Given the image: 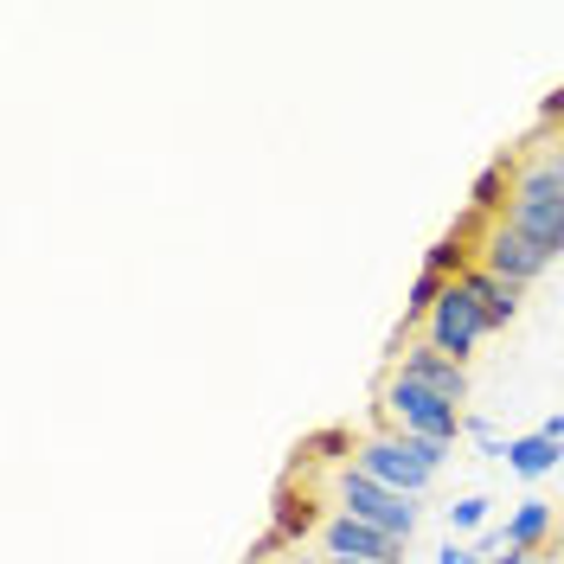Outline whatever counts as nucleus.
Instances as JSON below:
<instances>
[{"mask_svg": "<svg viewBox=\"0 0 564 564\" xmlns=\"http://www.w3.org/2000/svg\"><path fill=\"white\" fill-rule=\"evenodd\" d=\"M443 289H449V282L436 276V270H417V276H411V295H404V327H411V321H430V308L443 302Z\"/></svg>", "mask_w": 564, "mask_h": 564, "instance_id": "nucleus-13", "label": "nucleus"}, {"mask_svg": "<svg viewBox=\"0 0 564 564\" xmlns=\"http://www.w3.org/2000/svg\"><path fill=\"white\" fill-rule=\"evenodd\" d=\"M558 148H564V141H558Z\"/></svg>", "mask_w": 564, "mask_h": 564, "instance_id": "nucleus-22", "label": "nucleus"}, {"mask_svg": "<svg viewBox=\"0 0 564 564\" xmlns=\"http://www.w3.org/2000/svg\"><path fill=\"white\" fill-rule=\"evenodd\" d=\"M398 372H404V379H417V386H430V391H443L449 404H468V366L449 359V352H436L430 340H417V347L398 352Z\"/></svg>", "mask_w": 564, "mask_h": 564, "instance_id": "nucleus-7", "label": "nucleus"}, {"mask_svg": "<svg viewBox=\"0 0 564 564\" xmlns=\"http://www.w3.org/2000/svg\"><path fill=\"white\" fill-rule=\"evenodd\" d=\"M500 532H507V545H513V552H532V545L552 532V507H545V500H520V507H513V520H507Z\"/></svg>", "mask_w": 564, "mask_h": 564, "instance_id": "nucleus-12", "label": "nucleus"}, {"mask_svg": "<svg viewBox=\"0 0 564 564\" xmlns=\"http://www.w3.org/2000/svg\"><path fill=\"white\" fill-rule=\"evenodd\" d=\"M513 186H520V161H513V154H500V161H488V167L475 174L468 212H500V206H513Z\"/></svg>", "mask_w": 564, "mask_h": 564, "instance_id": "nucleus-10", "label": "nucleus"}, {"mask_svg": "<svg viewBox=\"0 0 564 564\" xmlns=\"http://www.w3.org/2000/svg\"><path fill=\"white\" fill-rule=\"evenodd\" d=\"M340 513L391 532V539H411V532H417V507H411V494H398V488H386V481H372V475H359L352 462L340 468Z\"/></svg>", "mask_w": 564, "mask_h": 564, "instance_id": "nucleus-3", "label": "nucleus"}, {"mask_svg": "<svg viewBox=\"0 0 564 564\" xmlns=\"http://www.w3.org/2000/svg\"><path fill=\"white\" fill-rule=\"evenodd\" d=\"M488 507H494V500L468 494V500H456V507H449V527H456V532H475L481 520H488Z\"/></svg>", "mask_w": 564, "mask_h": 564, "instance_id": "nucleus-15", "label": "nucleus"}, {"mask_svg": "<svg viewBox=\"0 0 564 564\" xmlns=\"http://www.w3.org/2000/svg\"><path fill=\"white\" fill-rule=\"evenodd\" d=\"M558 462H564V443H558V436H545V430H532V436H513V443H507V468H513V475H527V481L552 475Z\"/></svg>", "mask_w": 564, "mask_h": 564, "instance_id": "nucleus-9", "label": "nucleus"}, {"mask_svg": "<svg viewBox=\"0 0 564 564\" xmlns=\"http://www.w3.org/2000/svg\"><path fill=\"white\" fill-rule=\"evenodd\" d=\"M468 436H475V443H481L488 456H500V462H507V443L494 436V423H488V417H468Z\"/></svg>", "mask_w": 564, "mask_h": 564, "instance_id": "nucleus-16", "label": "nucleus"}, {"mask_svg": "<svg viewBox=\"0 0 564 564\" xmlns=\"http://www.w3.org/2000/svg\"><path fill=\"white\" fill-rule=\"evenodd\" d=\"M507 225L520 238H532L539 250H552V257L564 250V199H513L507 206Z\"/></svg>", "mask_w": 564, "mask_h": 564, "instance_id": "nucleus-8", "label": "nucleus"}, {"mask_svg": "<svg viewBox=\"0 0 564 564\" xmlns=\"http://www.w3.org/2000/svg\"><path fill=\"white\" fill-rule=\"evenodd\" d=\"M488 564H532V552H513V545H507V558H488Z\"/></svg>", "mask_w": 564, "mask_h": 564, "instance_id": "nucleus-19", "label": "nucleus"}, {"mask_svg": "<svg viewBox=\"0 0 564 564\" xmlns=\"http://www.w3.org/2000/svg\"><path fill=\"white\" fill-rule=\"evenodd\" d=\"M545 436H558V443H564V411H558V417H545Z\"/></svg>", "mask_w": 564, "mask_h": 564, "instance_id": "nucleus-20", "label": "nucleus"}, {"mask_svg": "<svg viewBox=\"0 0 564 564\" xmlns=\"http://www.w3.org/2000/svg\"><path fill=\"white\" fill-rule=\"evenodd\" d=\"M327 564H366V558H327Z\"/></svg>", "mask_w": 564, "mask_h": 564, "instance_id": "nucleus-21", "label": "nucleus"}, {"mask_svg": "<svg viewBox=\"0 0 564 564\" xmlns=\"http://www.w3.org/2000/svg\"><path fill=\"white\" fill-rule=\"evenodd\" d=\"M475 558H481V552H475V545H456V539L436 552V564H475Z\"/></svg>", "mask_w": 564, "mask_h": 564, "instance_id": "nucleus-17", "label": "nucleus"}, {"mask_svg": "<svg viewBox=\"0 0 564 564\" xmlns=\"http://www.w3.org/2000/svg\"><path fill=\"white\" fill-rule=\"evenodd\" d=\"M545 263H552V250H539L532 238H520L513 225H494L488 245H481V270L500 282H513V289H527V282L545 276Z\"/></svg>", "mask_w": 564, "mask_h": 564, "instance_id": "nucleus-6", "label": "nucleus"}, {"mask_svg": "<svg viewBox=\"0 0 564 564\" xmlns=\"http://www.w3.org/2000/svg\"><path fill=\"white\" fill-rule=\"evenodd\" d=\"M443 456H449V449H443V443H423V436H366V443L352 449V468L417 500V494L436 481Z\"/></svg>", "mask_w": 564, "mask_h": 564, "instance_id": "nucleus-2", "label": "nucleus"}, {"mask_svg": "<svg viewBox=\"0 0 564 564\" xmlns=\"http://www.w3.org/2000/svg\"><path fill=\"white\" fill-rule=\"evenodd\" d=\"M430 347L436 352H449V359H462L468 366V352L481 347V334H488V315H481V295L468 289V282H449L443 289V302L430 308Z\"/></svg>", "mask_w": 564, "mask_h": 564, "instance_id": "nucleus-4", "label": "nucleus"}, {"mask_svg": "<svg viewBox=\"0 0 564 564\" xmlns=\"http://www.w3.org/2000/svg\"><path fill=\"white\" fill-rule=\"evenodd\" d=\"M462 282H468V289L481 295V315H488V334H494V327H507V321L520 315V289H513V282H500V276H488L481 263H475V270H468Z\"/></svg>", "mask_w": 564, "mask_h": 564, "instance_id": "nucleus-11", "label": "nucleus"}, {"mask_svg": "<svg viewBox=\"0 0 564 564\" xmlns=\"http://www.w3.org/2000/svg\"><path fill=\"white\" fill-rule=\"evenodd\" d=\"M539 116H545V122H558V116H564V90H552V97L539 104Z\"/></svg>", "mask_w": 564, "mask_h": 564, "instance_id": "nucleus-18", "label": "nucleus"}, {"mask_svg": "<svg viewBox=\"0 0 564 564\" xmlns=\"http://www.w3.org/2000/svg\"><path fill=\"white\" fill-rule=\"evenodd\" d=\"M321 545H327V558H366V564L404 558V539L366 527V520H352V513H327V520H321Z\"/></svg>", "mask_w": 564, "mask_h": 564, "instance_id": "nucleus-5", "label": "nucleus"}, {"mask_svg": "<svg viewBox=\"0 0 564 564\" xmlns=\"http://www.w3.org/2000/svg\"><path fill=\"white\" fill-rule=\"evenodd\" d=\"M527 167H532V174H539V180H545V186H552V193L564 199V148H545V154H532Z\"/></svg>", "mask_w": 564, "mask_h": 564, "instance_id": "nucleus-14", "label": "nucleus"}, {"mask_svg": "<svg viewBox=\"0 0 564 564\" xmlns=\"http://www.w3.org/2000/svg\"><path fill=\"white\" fill-rule=\"evenodd\" d=\"M379 411L398 423L391 436H423V443H443V449H456V436L468 430L462 404H449L443 391L417 386V379H404V372H391L386 386H379Z\"/></svg>", "mask_w": 564, "mask_h": 564, "instance_id": "nucleus-1", "label": "nucleus"}]
</instances>
